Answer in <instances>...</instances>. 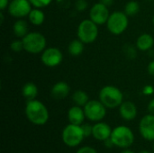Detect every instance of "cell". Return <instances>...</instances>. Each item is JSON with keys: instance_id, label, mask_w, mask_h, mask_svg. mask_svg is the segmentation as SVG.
Here are the masks:
<instances>
[{"instance_id": "cell-35", "label": "cell", "mask_w": 154, "mask_h": 153, "mask_svg": "<svg viewBox=\"0 0 154 153\" xmlns=\"http://www.w3.org/2000/svg\"><path fill=\"white\" fill-rule=\"evenodd\" d=\"M99 2L102 3L103 5H105L107 6V7L111 6V5L114 4V0H100Z\"/></svg>"}, {"instance_id": "cell-21", "label": "cell", "mask_w": 154, "mask_h": 153, "mask_svg": "<svg viewBox=\"0 0 154 153\" xmlns=\"http://www.w3.org/2000/svg\"><path fill=\"white\" fill-rule=\"evenodd\" d=\"M84 42L81 41L79 39L73 40L69 42L68 46V51L72 56H79L82 54L84 51Z\"/></svg>"}, {"instance_id": "cell-6", "label": "cell", "mask_w": 154, "mask_h": 153, "mask_svg": "<svg viewBox=\"0 0 154 153\" xmlns=\"http://www.w3.org/2000/svg\"><path fill=\"white\" fill-rule=\"evenodd\" d=\"M84 138L86 137L81 125L69 124L67 126L64 127L61 133L63 143L71 148L79 146L83 142Z\"/></svg>"}, {"instance_id": "cell-5", "label": "cell", "mask_w": 154, "mask_h": 153, "mask_svg": "<svg viewBox=\"0 0 154 153\" xmlns=\"http://www.w3.org/2000/svg\"><path fill=\"white\" fill-rule=\"evenodd\" d=\"M98 25L95 23L91 19L82 20L77 30L78 39L83 41L85 44H90L94 42L98 36Z\"/></svg>"}, {"instance_id": "cell-23", "label": "cell", "mask_w": 154, "mask_h": 153, "mask_svg": "<svg viewBox=\"0 0 154 153\" xmlns=\"http://www.w3.org/2000/svg\"><path fill=\"white\" fill-rule=\"evenodd\" d=\"M139 11H140V5L138 2H136L134 0L129 1L125 6V13L129 17L134 16L135 14H137L139 13Z\"/></svg>"}, {"instance_id": "cell-34", "label": "cell", "mask_w": 154, "mask_h": 153, "mask_svg": "<svg viewBox=\"0 0 154 153\" xmlns=\"http://www.w3.org/2000/svg\"><path fill=\"white\" fill-rule=\"evenodd\" d=\"M148 111L149 114H152L154 115V98L150 101V103L148 104Z\"/></svg>"}, {"instance_id": "cell-16", "label": "cell", "mask_w": 154, "mask_h": 153, "mask_svg": "<svg viewBox=\"0 0 154 153\" xmlns=\"http://www.w3.org/2000/svg\"><path fill=\"white\" fill-rule=\"evenodd\" d=\"M68 119H69V124H77V125L83 124V123L86 119L84 108H82V106H71L68 111Z\"/></svg>"}, {"instance_id": "cell-2", "label": "cell", "mask_w": 154, "mask_h": 153, "mask_svg": "<svg viewBox=\"0 0 154 153\" xmlns=\"http://www.w3.org/2000/svg\"><path fill=\"white\" fill-rule=\"evenodd\" d=\"M98 97L105 106L109 109L119 107L124 102V95L122 91L116 86L112 85L103 87L99 91Z\"/></svg>"}, {"instance_id": "cell-12", "label": "cell", "mask_w": 154, "mask_h": 153, "mask_svg": "<svg viewBox=\"0 0 154 153\" xmlns=\"http://www.w3.org/2000/svg\"><path fill=\"white\" fill-rule=\"evenodd\" d=\"M139 132L141 136L149 141L154 142V115L152 114L144 115L139 123Z\"/></svg>"}, {"instance_id": "cell-4", "label": "cell", "mask_w": 154, "mask_h": 153, "mask_svg": "<svg viewBox=\"0 0 154 153\" xmlns=\"http://www.w3.org/2000/svg\"><path fill=\"white\" fill-rule=\"evenodd\" d=\"M110 138L115 146L121 149L131 147L134 142V134L133 131L125 125H119L113 129Z\"/></svg>"}, {"instance_id": "cell-3", "label": "cell", "mask_w": 154, "mask_h": 153, "mask_svg": "<svg viewBox=\"0 0 154 153\" xmlns=\"http://www.w3.org/2000/svg\"><path fill=\"white\" fill-rule=\"evenodd\" d=\"M23 50L31 54H39L42 53L47 45L46 38L43 34L38 32H28L23 39Z\"/></svg>"}, {"instance_id": "cell-39", "label": "cell", "mask_w": 154, "mask_h": 153, "mask_svg": "<svg viewBox=\"0 0 154 153\" xmlns=\"http://www.w3.org/2000/svg\"><path fill=\"white\" fill-rule=\"evenodd\" d=\"M153 149H154V145H153Z\"/></svg>"}, {"instance_id": "cell-9", "label": "cell", "mask_w": 154, "mask_h": 153, "mask_svg": "<svg viewBox=\"0 0 154 153\" xmlns=\"http://www.w3.org/2000/svg\"><path fill=\"white\" fill-rule=\"evenodd\" d=\"M32 4L29 0H12L8 6V13L11 16L18 19H22L28 16L32 8Z\"/></svg>"}, {"instance_id": "cell-17", "label": "cell", "mask_w": 154, "mask_h": 153, "mask_svg": "<svg viewBox=\"0 0 154 153\" xmlns=\"http://www.w3.org/2000/svg\"><path fill=\"white\" fill-rule=\"evenodd\" d=\"M154 45V39L150 33H143L136 40V47L142 51L151 50Z\"/></svg>"}, {"instance_id": "cell-26", "label": "cell", "mask_w": 154, "mask_h": 153, "mask_svg": "<svg viewBox=\"0 0 154 153\" xmlns=\"http://www.w3.org/2000/svg\"><path fill=\"white\" fill-rule=\"evenodd\" d=\"M81 127H82V130L84 132L85 137H89V136L92 135L93 125H91L89 124H81Z\"/></svg>"}, {"instance_id": "cell-15", "label": "cell", "mask_w": 154, "mask_h": 153, "mask_svg": "<svg viewBox=\"0 0 154 153\" xmlns=\"http://www.w3.org/2000/svg\"><path fill=\"white\" fill-rule=\"evenodd\" d=\"M70 92V87L64 81H59L55 83L51 89V96L56 100H61L66 98Z\"/></svg>"}, {"instance_id": "cell-13", "label": "cell", "mask_w": 154, "mask_h": 153, "mask_svg": "<svg viewBox=\"0 0 154 153\" xmlns=\"http://www.w3.org/2000/svg\"><path fill=\"white\" fill-rule=\"evenodd\" d=\"M112 129L109 124L104 122H97L93 125V133L92 136L100 142H105L109 139L112 134Z\"/></svg>"}, {"instance_id": "cell-18", "label": "cell", "mask_w": 154, "mask_h": 153, "mask_svg": "<svg viewBox=\"0 0 154 153\" xmlns=\"http://www.w3.org/2000/svg\"><path fill=\"white\" fill-rule=\"evenodd\" d=\"M22 94L27 101L36 99V96L38 95V87L34 83L27 82L23 85L22 88Z\"/></svg>"}, {"instance_id": "cell-38", "label": "cell", "mask_w": 154, "mask_h": 153, "mask_svg": "<svg viewBox=\"0 0 154 153\" xmlns=\"http://www.w3.org/2000/svg\"><path fill=\"white\" fill-rule=\"evenodd\" d=\"M152 22H153V24H154V15H153V17H152Z\"/></svg>"}, {"instance_id": "cell-20", "label": "cell", "mask_w": 154, "mask_h": 153, "mask_svg": "<svg viewBox=\"0 0 154 153\" xmlns=\"http://www.w3.org/2000/svg\"><path fill=\"white\" fill-rule=\"evenodd\" d=\"M13 32L17 38L23 39L28 33V24L23 19H18L13 25Z\"/></svg>"}, {"instance_id": "cell-28", "label": "cell", "mask_w": 154, "mask_h": 153, "mask_svg": "<svg viewBox=\"0 0 154 153\" xmlns=\"http://www.w3.org/2000/svg\"><path fill=\"white\" fill-rule=\"evenodd\" d=\"M76 153H97V151L91 146H83L79 148Z\"/></svg>"}, {"instance_id": "cell-8", "label": "cell", "mask_w": 154, "mask_h": 153, "mask_svg": "<svg viewBox=\"0 0 154 153\" xmlns=\"http://www.w3.org/2000/svg\"><path fill=\"white\" fill-rule=\"evenodd\" d=\"M83 108L86 118L94 123L102 121L106 115V107L100 100H89Z\"/></svg>"}, {"instance_id": "cell-30", "label": "cell", "mask_w": 154, "mask_h": 153, "mask_svg": "<svg viewBox=\"0 0 154 153\" xmlns=\"http://www.w3.org/2000/svg\"><path fill=\"white\" fill-rule=\"evenodd\" d=\"M148 69V73H149V75L154 78V60L151 61V62L149 63V65H148V69Z\"/></svg>"}, {"instance_id": "cell-31", "label": "cell", "mask_w": 154, "mask_h": 153, "mask_svg": "<svg viewBox=\"0 0 154 153\" xmlns=\"http://www.w3.org/2000/svg\"><path fill=\"white\" fill-rule=\"evenodd\" d=\"M9 0H0V10L4 11L9 5Z\"/></svg>"}, {"instance_id": "cell-37", "label": "cell", "mask_w": 154, "mask_h": 153, "mask_svg": "<svg viewBox=\"0 0 154 153\" xmlns=\"http://www.w3.org/2000/svg\"><path fill=\"white\" fill-rule=\"evenodd\" d=\"M139 153H151V152H150V151H145V150H144V151H140Z\"/></svg>"}, {"instance_id": "cell-14", "label": "cell", "mask_w": 154, "mask_h": 153, "mask_svg": "<svg viewBox=\"0 0 154 153\" xmlns=\"http://www.w3.org/2000/svg\"><path fill=\"white\" fill-rule=\"evenodd\" d=\"M119 114L124 120L133 121L134 119H135L138 114L137 106L134 102L124 101L119 106Z\"/></svg>"}, {"instance_id": "cell-24", "label": "cell", "mask_w": 154, "mask_h": 153, "mask_svg": "<svg viewBox=\"0 0 154 153\" xmlns=\"http://www.w3.org/2000/svg\"><path fill=\"white\" fill-rule=\"evenodd\" d=\"M10 49L14 52H20L23 50V43L21 40H14L10 44Z\"/></svg>"}, {"instance_id": "cell-1", "label": "cell", "mask_w": 154, "mask_h": 153, "mask_svg": "<svg viewBox=\"0 0 154 153\" xmlns=\"http://www.w3.org/2000/svg\"><path fill=\"white\" fill-rule=\"evenodd\" d=\"M24 112L29 122L35 125L45 124L50 117L46 106L37 99L27 101Z\"/></svg>"}, {"instance_id": "cell-19", "label": "cell", "mask_w": 154, "mask_h": 153, "mask_svg": "<svg viewBox=\"0 0 154 153\" xmlns=\"http://www.w3.org/2000/svg\"><path fill=\"white\" fill-rule=\"evenodd\" d=\"M29 17V21L32 24L39 26L42 25L45 20V14L43 13L42 10H41V8H32L28 15Z\"/></svg>"}, {"instance_id": "cell-11", "label": "cell", "mask_w": 154, "mask_h": 153, "mask_svg": "<svg viewBox=\"0 0 154 153\" xmlns=\"http://www.w3.org/2000/svg\"><path fill=\"white\" fill-rule=\"evenodd\" d=\"M110 16L108 7L98 2L95 4L89 10V19H91L97 25H103L107 23Z\"/></svg>"}, {"instance_id": "cell-25", "label": "cell", "mask_w": 154, "mask_h": 153, "mask_svg": "<svg viewBox=\"0 0 154 153\" xmlns=\"http://www.w3.org/2000/svg\"><path fill=\"white\" fill-rule=\"evenodd\" d=\"M30 3L33 7L36 8H43L45 6H48L52 0H29Z\"/></svg>"}, {"instance_id": "cell-27", "label": "cell", "mask_w": 154, "mask_h": 153, "mask_svg": "<svg viewBox=\"0 0 154 153\" xmlns=\"http://www.w3.org/2000/svg\"><path fill=\"white\" fill-rule=\"evenodd\" d=\"M88 6V3L86 0H77L75 3V7L78 11H84Z\"/></svg>"}, {"instance_id": "cell-33", "label": "cell", "mask_w": 154, "mask_h": 153, "mask_svg": "<svg viewBox=\"0 0 154 153\" xmlns=\"http://www.w3.org/2000/svg\"><path fill=\"white\" fill-rule=\"evenodd\" d=\"M104 144H105V146H106V148H108V149H112L113 147H115V144H114V142H112L111 138L106 140V141L104 142Z\"/></svg>"}, {"instance_id": "cell-36", "label": "cell", "mask_w": 154, "mask_h": 153, "mask_svg": "<svg viewBox=\"0 0 154 153\" xmlns=\"http://www.w3.org/2000/svg\"><path fill=\"white\" fill-rule=\"evenodd\" d=\"M120 153H134L133 151H131V150H127V149H125V150H124L123 151H121Z\"/></svg>"}, {"instance_id": "cell-29", "label": "cell", "mask_w": 154, "mask_h": 153, "mask_svg": "<svg viewBox=\"0 0 154 153\" xmlns=\"http://www.w3.org/2000/svg\"><path fill=\"white\" fill-rule=\"evenodd\" d=\"M143 93L145 95V96H150V95H152L154 93V87L152 85H147L143 87Z\"/></svg>"}, {"instance_id": "cell-10", "label": "cell", "mask_w": 154, "mask_h": 153, "mask_svg": "<svg viewBox=\"0 0 154 153\" xmlns=\"http://www.w3.org/2000/svg\"><path fill=\"white\" fill-rule=\"evenodd\" d=\"M63 60V54L61 50L55 47H51L45 49L42 52L41 60L42 62L49 68H54L59 66Z\"/></svg>"}, {"instance_id": "cell-32", "label": "cell", "mask_w": 154, "mask_h": 153, "mask_svg": "<svg viewBox=\"0 0 154 153\" xmlns=\"http://www.w3.org/2000/svg\"><path fill=\"white\" fill-rule=\"evenodd\" d=\"M126 48H127V50H125V53L127 54V56H128V58H130V59H133V56L131 55V53L132 52H134V53H136L135 52V50L132 47V46H126Z\"/></svg>"}, {"instance_id": "cell-22", "label": "cell", "mask_w": 154, "mask_h": 153, "mask_svg": "<svg viewBox=\"0 0 154 153\" xmlns=\"http://www.w3.org/2000/svg\"><path fill=\"white\" fill-rule=\"evenodd\" d=\"M72 100L76 106L84 107L85 105L89 101L88 94L83 90H76L72 95Z\"/></svg>"}, {"instance_id": "cell-7", "label": "cell", "mask_w": 154, "mask_h": 153, "mask_svg": "<svg viewBox=\"0 0 154 153\" xmlns=\"http://www.w3.org/2000/svg\"><path fill=\"white\" fill-rule=\"evenodd\" d=\"M128 17L129 16L125 12L121 11H116L110 14L107 23H106L108 31L115 35H120L125 32L129 24Z\"/></svg>"}]
</instances>
